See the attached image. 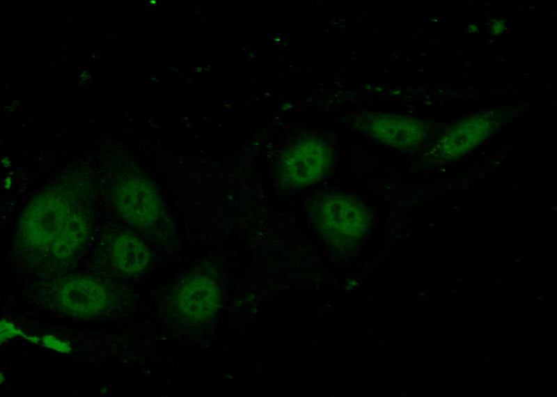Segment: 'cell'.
Returning a JSON list of instances; mask_svg holds the SVG:
<instances>
[{
	"mask_svg": "<svg viewBox=\"0 0 557 397\" xmlns=\"http://www.w3.org/2000/svg\"><path fill=\"white\" fill-rule=\"evenodd\" d=\"M361 132L396 148H408L419 143L424 135L416 120L389 114H372L360 120Z\"/></svg>",
	"mask_w": 557,
	"mask_h": 397,
	"instance_id": "4",
	"label": "cell"
},
{
	"mask_svg": "<svg viewBox=\"0 0 557 397\" xmlns=\"http://www.w3.org/2000/svg\"><path fill=\"white\" fill-rule=\"evenodd\" d=\"M41 344L45 348L61 354H69L72 350L71 345L56 336L45 334L41 337Z\"/></svg>",
	"mask_w": 557,
	"mask_h": 397,
	"instance_id": "11",
	"label": "cell"
},
{
	"mask_svg": "<svg viewBox=\"0 0 557 397\" xmlns=\"http://www.w3.org/2000/svg\"><path fill=\"white\" fill-rule=\"evenodd\" d=\"M23 226L31 244L49 251L58 258L74 254L86 233L82 217L54 198L34 203L25 216Z\"/></svg>",
	"mask_w": 557,
	"mask_h": 397,
	"instance_id": "1",
	"label": "cell"
},
{
	"mask_svg": "<svg viewBox=\"0 0 557 397\" xmlns=\"http://www.w3.org/2000/svg\"><path fill=\"white\" fill-rule=\"evenodd\" d=\"M334 154L322 140L311 137L295 143L284 155L280 168L283 181L291 188L311 186L331 171Z\"/></svg>",
	"mask_w": 557,
	"mask_h": 397,
	"instance_id": "3",
	"label": "cell"
},
{
	"mask_svg": "<svg viewBox=\"0 0 557 397\" xmlns=\"http://www.w3.org/2000/svg\"><path fill=\"white\" fill-rule=\"evenodd\" d=\"M116 205L129 222L141 226L154 224L160 216V203L152 187L145 180L132 178L122 183L116 192Z\"/></svg>",
	"mask_w": 557,
	"mask_h": 397,
	"instance_id": "5",
	"label": "cell"
},
{
	"mask_svg": "<svg viewBox=\"0 0 557 397\" xmlns=\"http://www.w3.org/2000/svg\"><path fill=\"white\" fill-rule=\"evenodd\" d=\"M111 253L116 267L129 275H134L144 270L150 259L146 245L130 234H123L116 238Z\"/></svg>",
	"mask_w": 557,
	"mask_h": 397,
	"instance_id": "8",
	"label": "cell"
},
{
	"mask_svg": "<svg viewBox=\"0 0 557 397\" xmlns=\"http://www.w3.org/2000/svg\"><path fill=\"white\" fill-rule=\"evenodd\" d=\"M307 204L306 216L311 226L332 241H356L363 238L370 228L369 210L359 200L347 194L323 192Z\"/></svg>",
	"mask_w": 557,
	"mask_h": 397,
	"instance_id": "2",
	"label": "cell"
},
{
	"mask_svg": "<svg viewBox=\"0 0 557 397\" xmlns=\"http://www.w3.org/2000/svg\"><path fill=\"white\" fill-rule=\"evenodd\" d=\"M61 306L78 316H91L103 309L107 303L105 289L97 282L75 278L63 283L58 290Z\"/></svg>",
	"mask_w": 557,
	"mask_h": 397,
	"instance_id": "6",
	"label": "cell"
},
{
	"mask_svg": "<svg viewBox=\"0 0 557 397\" xmlns=\"http://www.w3.org/2000/svg\"><path fill=\"white\" fill-rule=\"evenodd\" d=\"M214 281L203 276L187 281L180 297V311L191 318H204L214 311L217 291Z\"/></svg>",
	"mask_w": 557,
	"mask_h": 397,
	"instance_id": "7",
	"label": "cell"
},
{
	"mask_svg": "<svg viewBox=\"0 0 557 397\" xmlns=\"http://www.w3.org/2000/svg\"><path fill=\"white\" fill-rule=\"evenodd\" d=\"M1 343L17 337H21L33 344H41V338L35 335L25 333L22 329L17 327L13 322L6 319L1 320Z\"/></svg>",
	"mask_w": 557,
	"mask_h": 397,
	"instance_id": "10",
	"label": "cell"
},
{
	"mask_svg": "<svg viewBox=\"0 0 557 397\" xmlns=\"http://www.w3.org/2000/svg\"><path fill=\"white\" fill-rule=\"evenodd\" d=\"M489 123L484 118H474L458 125L450 132L441 143V150L447 155H457L474 146L488 132Z\"/></svg>",
	"mask_w": 557,
	"mask_h": 397,
	"instance_id": "9",
	"label": "cell"
},
{
	"mask_svg": "<svg viewBox=\"0 0 557 397\" xmlns=\"http://www.w3.org/2000/svg\"><path fill=\"white\" fill-rule=\"evenodd\" d=\"M4 380H6V377H5L4 375L3 374V373H1V375H0L1 384H3L4 382Z\"/></svg>",
	"mask_w": 557,
	"mask_h": 397,
	"instance_id": "12",
	"label": "cell"
}]
</instances>
